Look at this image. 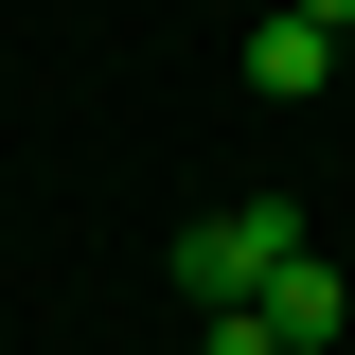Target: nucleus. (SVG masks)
I'll use <instances>...</instances> for the list:
<instances>
[{"mask_svg":"<svg viewBox=\"0 0 355 355\" xmlns=\"http://www.w3.org/2000/svg\"><path fill=\"white\" fill-rule=\"evenodd\" d=\"M320 71H338L320 18H266V36H249V89H266V107H320Z\"/></svg>","mask_w":355,"mask_h":355,"instance_id":"obj_3","label":"nucleus"},{"mask_svg":"<svg viewBox=\"0 0 355 355\" xmlns=\"http://www.w3.org/2000/svg\"><path fill=\"white\" fill-rule=\"evenodd\" d=\"M338 320H355V284H338V249L302 231V249L266 266V338H284V355H338Z\"/></svg>","mask_w":355,"mask_h":355,"instance_id":"obj_2","label":"nucleus"},{"mask_svg":"<svg viewBox=\"0 0 355 355\" xmlns=\"http://www.w3.org/2000/svg\"><path fill=\"white\" fill-rule=\"evenodd\" d=\"M302 249V214H284V196H214V214L178 231V302L214 320V302H266V266Z\"/></svg>","mask_w":355,"mask_h":355,"instance_id":"obj_1","label":"nucleus"},{"mask_svg":"<svg viewBox=\"0 0 355 355\" xmlns=\"http://www.w3.org/2000/svg\"><path fill=\"white\" fill-rule=\"evenodd\" d=\"M284 18H320V36H355V0H284Z\"/></svg>","mask_w":355,"mask_h":355,"instance_id":"obj_5","label":"nucleus"},{"mask_svg":"<svg viewBox=\"0 0 355 355\" xmlns=\"http://www.w3.org/2000/svg\"><path fill=\"white\" fill-rule=\"evenodd\" d=\"M196 355H284V338H266V302H214V320H196Z\"/></svg>","mask_w":355,"mask_h":355,"instance_id":"obj_4","label":"nucleus"}]
</instances>
